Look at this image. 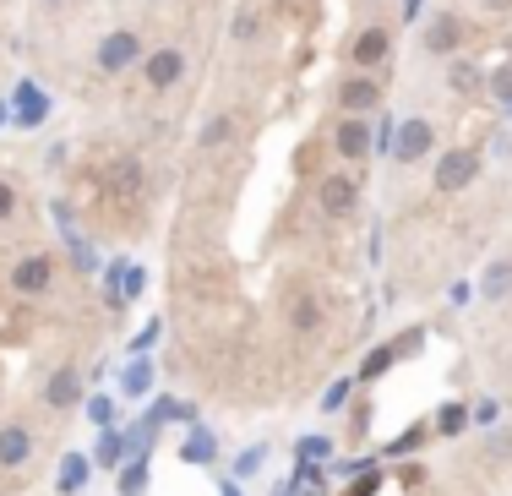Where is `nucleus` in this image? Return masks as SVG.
I'll return each mask as SVG.
<instances>
[{
	"label": "nucleus",
	"mask_w": 512,
	"mask_h": 496,
	"mask_svg": "<svg viewBox=\"0 0 512 496\" xmlns=\"http://www.w3.org/2000/svg\"><path fill=\"white\" fill-rule=\"evenodd\" d=\"M420 44H425V55H436V60H453L469 50V17L453 6H442V11H431V22L420 28Z\"/></svg>",
	"instance_id": "obj_1"
},
{
	"label": "nucleus",
	"mask_w": 512,
	"mask_h": 496,
	"mask_svg": "<svg viewBox=\"0 0 512 496\" xmlns=\"http://www.w3.org/2000/svg\"><path fill=\"white\" fill-rule=\"evenodd\" d=\"M316 208H322V219L349 224L360 213V175H349V169L322 175V180H316Z\"/></svg>",
	"instance_id": "obj_2"
},
{
	"label": "nucleus",
	"mask_w": 512,
	"mask_h": 496,
	"mask_svg": "<svg viewBox=\"0 0 512 496\" xmlns=\"http://www.w3.org/2000/svg\"><path fill=\"white\" fill-rule=\"evenodd\" d=\"M480 169H485L480 148H442V153H436L431 180H436V191H442V197H453V191H469L474 180H480Z\"/></svg>",
	"instance_id": "obj_3"
},
{
	"label": "nucleus",
	"mask_w": 512,
	"mask_h": 496,
	"mask_svg": "<svg viewBox=\"0 0 512 496\" xmlns=\"http://www.w3.org/2000/svg\"><path fill=\"white\" fill-rule=\"evenodd\" d=\"M142 55H148V44H142L137 28H115L99 39V50H93V66L104 71V77H120V71L142 66Z\"/></svg>",
	"instance_id": "obj_4"
},
{
	"label": "nucleus",
	"mask_w": 512,
	"mask_h": 496,
	"mask_svg": "<svg viewBox=\"0 0 512 496\" xmlns=\"http://www.w3.org/2000/svg\"><path fill=\"white\" fill-rule=\"evenodd\" d=\"M11 289H17L22 300H39V295H50L55 289V257L50 251H28V257H17L11 262Z\"/></svg>",
	"instance_id": "obj_5"
},
{
	"label": "nucleus",
	"mask_w": 512,
	"mask_h": 496,
	"mask_svg": "<svg viewBox=\"0 0 512 496\" xmlns=\"http://www.w3.org/2000/svg\"><path fill=\"white\" fill-rule=\"evenodd\" d=\"M180 77H186V50H180V44H158V50L142 55V88L148 93L180 88Z\"/></svg>",
	"instance_id": "obj_6"
},
{
	"label": "nucleus",
	"mask_w": 512,
	"mask_h": 496,
	"mask_svg": "<svg viewBox=\"0 0 512 496\" xmlns=\"http://www.w3.org/2000/svg\"><path fill=\"white\" fill-rule=\"evenodd\" d=\"M387 60H393V28L387 22H371L349 39V66L355 71H382Z\"/></svg>",
	"instance_id": "obj_7"
},
{
	"label": "nucleus",
	"mask_w": 512,
	"mask_h": 496,
	"mask_svg": "<svg viewBox=\"0 0 512 496\" xmlns=\"http://www.w3.org/2000/svg\"><path fill=\"white\" fill-rule=\"evenodd\" d=\"M333 153L344 164H365L376 153V126L365 115H344V120H338V131H333Z\"/></svg>",
	"instance_id": "obj_8"
},
{
	"label": "nucleus",
	"mask_w": 512,
	"mask_h": 496,
	"mask_svg": "<svg viewBox=\"0 0 512 496\" xmlns=\"http://www.w3.org/2000/svg\"><path fill=\"white\" fill-rule=\"evenodd\" d=\"M382 99H387V88L376 71H355V77L338 82V110L344 115H371V110H382Z\"/></svg>",
	"instance_id": "obj_9"
},
{
	"label": "nucleus",
	"mask_w": 512,
	"mask_h": 496,
	"mask_svg": "<svg viewBox=\"0 0 512 496\" xmlns=\"http://www.w3.org/2000/svg\"><path fill=\"white\" fill-rule=\"evenodd\" d=\"M431 148H436V126L425 115H414V120H398V137H393V164H420V159H431Z\"/></svg>",
	"instance_id": "obj_10"
},
{
	"label": "nucleus",
	"mask_w": 512,
	"mask_h": 496,
	"mask_svg": "<svg viewBox=\"0 0 512 496\" xmlns=\"http://www.w3.org/2000/svg\"><path fill=\"white\" fill-rule=\"evenodd\" d=\"M44 404L50 409H77L82 404V366H55L50 377H44Z\"/></svg>",
	"instance_id": "obj_11"
},
{
	"label": "nucleus",
	"mask_w": 512,
	"mask_h": 496,
	"mask_svg": "<svg viewBox=\"0 0 512 496\" xmlns=\"http://www.w3.org/2000/svg\"><path fill=\"white\" fill-rule=\"evenodd\" d=\"M33 426L28 420H6V426H0V469H22L33 458Z\"/></svg>",
	"instance_id": "obj_12"
},
{
	"label": "nucleus",
	"mask_w": 512,
	"mask_h": 496,
	"mask_svg": "<svg viewBox=\"0 0 512 496\" xmlns=\"http://www.w3.org/2000/svg\"><path fill=\"white\" fill-rule=\"evenodd\" d=\"M485 77H491V71H485L474 55H453V66H447V88H453L458 99H474V93H485Z\"/></svg>",
	"instance_id": "obj_13"
},
{
	"label": "nucleus",
	"mask_w": 512,
	"mask_h": 496,
	"mask_svg": "<svg viewBox=\"0 0 512 496\" xmlns=\"http://www.w3.org/2000/svg\"><path fill=\"white\" fill-rule=\"evenodd\" d=\"M507 295H512V257L485 262V273H480V300H485V306H502Z\"/></svg>",
	"instance_id": "obj_14"
},
{
	"label": "nucleus",
	"mask_w": 512,
	"mask_h": 496,
	"mask_svg": "<svg viewBox=\"0 0 512 496\" xmlns=\"http://www.w3.org/2000/svg\"><path fill=\"white\" fill-rule=\"evenodd\" d=\"M88 475H93V464L82 453H66L60 458V475H55V491H66V496H77L82 486H88Z\"/></svg>",
	"instance_id": "obj_15"
},
{
	"label": "nucleus",
	"mask_w": 512,
	"mask_h": 496,
	"mask_svg": "<svg viewBox=\"0 0 512 496\" xmlns=\"http://www.w3.org/2000/svg\"><path fill=\"white\" fill-rule=\"evenodd\" d=\"M44 115H50V99H44V88L22 82V88H17V126H39Z\"/></svg>",
	"instance_id": "obj_16"
},
{
	"label": "nucleus",
	"mask_w": 512,
	"mask_h": 496,
	"mask_svg": "<svg viewBox=\"0 0 512 496\" xmlns=\"http://www.w3.org/2000/svg\"><path fill=\"white\" fill-rule=\"evenodd\" d=\"M289 328L311 338L316 328H322V300H316V295H300L295 306H289Z\"/></svg>",
	"instance_id": "obj_17"
},
{
	"label": "nucleus",
	"mask_w": 512,
	"mask_h": 496,
	"mask_svg": "<svg viewBox=\"0 0 512 496\" xmlns=\"http://www.w3.org/2000/svg\"><path fill=\"white\" fill-rule=\"evenodd\" d=\"M142 491H148V458H131L120 469V496H142Z\"/></svg>",
	"instance_id": "obj_18"
},
{
	"label": "nucleus",
	"mask_w": 512,
	"mask_h": 496,
	"mask_svg": "<svg viewBox=\"0 0 512 496\" xmlns=\"http://www.w3.org/2000/svg\"><path fill=\"white\" fill-rule=\"evenodd\" d=\"M148 382H153V366H148V360H131V366H126V377H120V387H126V398H142V393H148Z\"/></svg>",
	"instance_id": "obj_19"
},
{
	"label": "nucleus",
	"mask_w": 512,
	"mask_h": 496,
	"mask_svg": "<svg viewBox=\"0 0 512 496\" xmlns=\"http://www.w3.org/2000/svg\"><path fill=\"white\" fill-rule=\"evenodd\" d=\"M218 453V442H213V431H191V442H186V458H191V464H207V458H213Z\"/></svg>",
	"instance_id": "obj_20"
},
{
	"label": "nucleus",
	"mask_w": 512,
	"mask_h": 496,
	"mask_svg": "<svg viewBox=\"0 0 512 496\" xmlns=\"http://www.w3.org/2000/svg\"><path fill=\"white\" fill-rule=\"evenodd\" d=\"M485 93H491L502 110H512V66H502L496 77H485Z\"/></svg>",
	"instance_id": "obj_21"
},
{
	"label": "nucleus",
	"mask_w": 512,
	"mask_h": 496,
	"mask_svg": "<svg viewBox=\"0 0 512 496\" xmlns=\"http://www.w3.org/2000/svg\"><path fill=\"white\" fill-rule=\"evenodd\" d=\"M131 447L126 431H104V442H99V464H120V453Z\"/></svg>",
	"instance_id": "obj_22"
},
{
	"label": "nucleus",
	"mask_w": 512,
	"mask_h": 496,
	"mask_svg": "<svg viewBox=\"0 0 512 496\" xmlns=\"http://www.w3.org/2000/svg\"><path fill=\"white\" fill-rule=\"evenodd\" d=\"M229 126H235L229 115H213V120L202 126V148H224V142H229Z\"/></svg>",
	"instance_id": "obj_23"
},
{
	"label": "nucleus",
	"mask_w": 512,
	"mask_h": 496,
	"mask_svg": "<svg viewBox=\"0 0 512 496\" xmlns=\"http://www.w3.org/2000/svg\"><path fill=\"white\" fill-rule=\"evenodd\" d=\"M393 355H398V349H393V344H382V349H376V355H371V360H365V366H360V382H376V377H382L387 366H393Z\"/></svg>",
	"instance_id": "obj_24"
},
{
	"label": "nucleus",
	"mask_w": 512,
	"mask_h": 496,
	"mask_svg": "<svg viewBox=\"0 0 512 496\" xmlns=\"http://www.w3.org/2000/svg\"><path fill=\"white\" fill-rule=\"evenodd\" d=\"M349 393H355V377H344V382H333V387H327V398H322V409H327V415H338V409H344V404H349Z\"/></svg>",
	"instance_id": "obj_25"
},
{
	"label": "nucleus",
	"mask_w": 512,
	"mask_h": 496,
	"mask_svg": "<svg viewBox=\"0 0 512 496\" xmlns=\"http://www.w3.org/2000/svg\"><path fill=\"white\" fill-rule=\"evenodd\" d=\"M463 426H469V409H463V404H453V409H442V420H436V431H442V437H458Z\"/></svg>",
	"instance_id": "obj_26"
},
{
	"label": "nucleus",
	"mask_w": 512,
	"mask_h": 496,
	"mask_svg": "<svg viewBox=\"0 0 512 496\" xmlns=\"http://www.w3.org/2000/svg\"><path fill=\"white\" fill-rule=\"evenodd\" d=\"M11 219H17V186L0 175V224H11Z\"/></svg>",
	"instance_id": "obj_27"
},
{
	"label": "nucleus",
	"mask_w": 512,
	"mask_h": 496,
	"mask_svg": "<svg viewBox=\"0 0 512 496\" xmlns=\"http://www.w3.org/2000/svg\"><path fill=\"white\" fill-rule=\"evenodd\" d=\"M485 453H491V458H512V431H491V437H485Z\"/></svg>",
	"instance_id": "obj_28"
},
{
	"label": "nucleus",
	"mask_w": 512,
	"mask_h": 496,
	"mask_svg": "<svg viewBox=\"0 0 512 496\" xmlns=\"http://www.w3.org/2000/svg\"><path fill=\"white\" fill-rule=\"evenodd\" d=\"M300 453H306V458H327V453H333V442H327V437H306V442H300Z\"/></svg>",
	"instance_id": "obj_29"
},
{
	"label": "nucleus",
	"mask_w": 512,
	"mask_h": 496,
	"mask_svg": "<svg viewBox=\"0 0 512 496\" xmlns=\"http://www.w3.org/2000/svg\"><path fill=\"white\" fill-rule=\"evenodd\" d=\"M262 458H267L262 447H251V453H240V464H235V469H240V475H251V469H262Z\"/></svg>",
	"instance_id": "obj_30"
},
{
	"label": "nucleus",
	"mask_w": 512,
	"mask_h": 496,
	"mask_svg": "<svg viewBox=\"0 0 512 496\" xmlns=\"http://www.w3.org/2000/svg\"><path fill=\"white\" fill-rule=\"evenodd\" d=\"M251 33H256V17H251V11H240V22H235V39H251Z\"/></svg>",
	"instance_id": "obj_31"
},
{
	"label": "nucleus",
	"mask_w": 512,
	"mask_h": 496,
	"mask_svg": "<svg viewBox=\"0 0 512 496\" xmlns=\"http://www.w3.org/2000/svg\"><path fill=\"white\" fill-rule=\"evenodd\" d=\"M88 409H93V420H99V426H109V415H115V409H109V398H93Z\"/></svg>",
	"instance_id": "obj_32"
},
{
	"label": "nucleus",
	"mask_w": 512,
	"mask_h": 496,
	"mask_svg": "<svg viewBox=\"0 0 512 496\" xmlns=\"http://www.w3.org/2000/svg\"><path fill=\"white\" fill-rule=\"evenodd\" d=\"M480 11H491V17H502V11H512V0H474Z\"/></svg>",
	"instance_id": "obj_33"
},
{
	"label": "nucleus",
	"mask_w": 512,
	"mask_h": 496,
	"mask_svg": "<svg viewBox=\"0 0 512 496\" xmlns=\"http://www.w3.org/2000/svg\"><path fill=\"white\" fill-rule=\"evenodd\" d=\"M39 6H50V11H55V6H66V0H39Z\"/></svg>",
	"instance_id": "obj_34"
},
{
	"label": "nucleus",
	"mask_w": 512,
	"mask_h": 496,
	"mask_svg": "<svg viewBox=\"0 0 512 496\" xmlns=\"http://www.w3.org/2000/svg\"><path fill=\"white\" fill-rule=\"evenodd\" d=\"M273 496H295V491H289V486H284V491H273Z\"/></svg>",
	"instance_id": "obj_35"
},
{
	"label": "nucleus",
	"mask_w": 512,
	"mask_h": 496,
	"mask_svg": "<svg viewBox=\"0 0 512 496\" xmlns=\"http://www.w3.org/2000/svg\"><path fill=\"white\" fill-rule=\"evenodd\" d=\"M507 409H512V393H507Z\"/></svg>",
	"instance_id": "obj_36"
},
{
	"label": "nucleus",
	"mask_w": 512,
	"mask_h": 496,
	"mask_svg": "<svg viewBox=\"0 0 512 496\" xmlns=\"http://www.w3.org/2000/svg\"><path fill=\"white\" fill-rule=\"evenodd\" d=\"M0 120H6V110H0Z\"/></svg>",
	"instance_id": "obj_37"
}]
</instances>
